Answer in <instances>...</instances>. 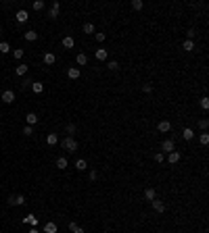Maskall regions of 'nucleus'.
I'll return each mask as SVG.
<instances>
[{
	"instance_id": "1",
	"label": "nucleus",
	"mask_w": 209,
	"mask_h": 233,
	"mask_svg": "<svg viewBox=\"0 0 209 233\" xmlns=\"http://www.w3.org/2000/svg\"><path fill=\"white\" fill-rule=\"evenodd\" d=\"M63 148H65L67 152H75L77 150V142L73 139V137H65V139H63Z\"/></svg>"
},
{
	"instance_id": "2",
	"label": "nucleus",
	"mask_w": 209,
	"mask_h": 233,
	"mask_svg": "<svg viewBox=\"0 0 209 233\" xmlns=\"http://www.w3.org/2000/svg\"><path fill=\"white\" fill-rule=\"evenodd\" d=\"M59 11H61V2L55 0V2H52V7H50V11H48V17H50V19H56V17H59Z\"/></svg>"
},
{
	"instance_id": "3",
	"label": "nucleus",
	"mask_w": 209,
	"mask_h": 233,
	"mask_svg": "<svg viewBox=\"0 0 209 233\" xmlns=\"http://www.w3.org/2000/svg\"><path fill=\"white\" fill-rule=\"evenodd\" d=\"M8 204H11V206H21V204H25V196H21V194H17V196H11V198H8Z\"/></svg>"
},
{
	"instance_id": "4",
	"label": "nucleus",
	"mask_w": 209,
	"mask_h": 233,
	"mask_svg": "<svg viewBox=\"0 0 209 233\" xmlns=\"http://www.w3.org/2000/svg\"><path fill=\"white\" fill-rule=\"evenodd\" d=\"M161 150L163 152H174L176 150V144H174V139H163V144H161Z\"/></svg>"
},
{
	"instance_id": "5",
	"label": "nucleus",
	"mask_w": 209,
	"mask_h": 233,
	"mask_svg": "<svg viewBox=\"0 0 209 233\" xmlns=\"http://www.w3.org/2000/svg\"><path fill=\"white\" fill-rule=\"evenodd\" d=\"M2 102H7V104H13L15 102V92H13V89L2 92Z\"/></svg>"
},
{
	"instance_id": "6",
	"label": "nucleus",
	"mask_w": 209,
	"mask_h": 233,
	"mask_svg": "<svg viewBox=\"0 0 209 233\" xmlns=\"http://www.w3.org/2000/svg\"><path fill=\"white\" fill-rule=\"evenodd\" d=\"M15 19L19 21V23H25V21L29 19V15H27V11H23V8H21V11H17V15H15Z\"/></svg>"
},
{
	"instance_id": "7",
	"label": "nucleus",
	"mask_w": 209,
	"mask_h": 233,
	"mask_svg": "<svg viewBox=\"0 0 209 233\" xmlns=\"http://www.w3.org/2000/svg\"><path fill=\"white\" fill-rule=\"evenodd\" d=\"M153 210H155V212H165V204H163L161 200L155 198L153 200Z\"/></svg>"
},
{
	"instance_id": "8",
	"label": "nucleus",
	"mask_w": 209,
	"mask_h": 233,
	"mask_svg": "<svg viewBox=\"0 0 209 233\" xmlns=\"http://www.w3.org/2000/svg\"><path fill=\"white\" fill-rule=\"evenodd\" d=\"M167 162L169 165H176V162H180V152H169V156H167Z\"/></svg>"
},
{
	"instance_id": "9",
	"label": "nucleus",
	"mask_w": 209,
	"mask_h": 233,
	"mask_svg": "<svg viewBox=\"0 0 209 233\" xmlns=\"http://www.w3.org/2000/svg\"><path fill=\"white\" fill-rule=\"evenodd\" d=\"M157 129H159L161 133H167V131L172 129V123H169V121H159V125H157Z\"/></svg>"
},
{
	"instance_id": "10",
	"label": "nucleus",
	"mask_w": 209,
	"mask_h": 233,
	"mask_svg": "<svg viewBox=\"0 0 209 233\" xmlns=\"http://www.w3.org/2000/svg\"><path fill=\"white\" fill-rule=\"evenodd\" d=\"M46 144L48 146H56L59 144V135H56V133H48V135H46Z\"/></svg>"
},
{
	"instance_id": "11",
	"label": "nucleus",
	"mask_w": 209,
	"mask_h": 233,
	"mask_svg": "<svg viewBox=\"0 0 209 233\" xmlns=\"http://www.w3.org/2000/svg\"><path fill=\"white\" fill-rule=\"evenodd\" d=\"M182 137H184V139H188V142H190V139H192V137H195V131L190 129V127H184V129H182Z\"/></svg>"
},
{
	"instance_id": "12",
	"label": "nucleus",
	"mask_w": 209,
	"mask_h": 233,
	"mask_svg": "<svg viewBox=\"0 0 209 233\" xmlns=\"http://www.w3.org/2000/svg\"><path fill=\"white\" fill-rule=\"evenodd\" d=\"M144 198H146V200H151V202H153V200L157 198V192H155L153 187H146V190H144Z\"/></svg>"
},
{
	"instance_id": "13",
	"label": "nucleus",
	"mask_w": 209,
	"mask_h": 233,
	"mask_svg": "<svg viewBox=\"0 0 209 233\" xmlns=\"http://www.w3.org/2000/svg\"><path fill=\"white\" fill-rule=\"evenodd\" d=\"M25 121H27V125L32 127V125H36V123H38V115H36V112H27Z\"/></svg>"
},
{
	"instance_id": "14",
	"label": "nucleus",
	"mask_w": 209,
	"mask_h": 233,
	"mask_svg": "<svg viewBox=\"0 0 209 233\" xmlns=\"http://www.w3.org/2000/svg\"><path fill=\"white\" fill-rule=\"evenodd\" d=\"M44 233H56V223H44Z\"/></svg>"
},
{
	"instance_id": "15",
	"label": "nucleus",
	"mask_w": 209,
	"mask_h": 233,
	"mask_svg": "<svg viewBox=\"0 0 209 233\" xmlns=\"http://www.w3.org/2000/svg\"><path fill=\"white\" fill-rule=\"evenodd\" d=\"M55 61H56V56L52 52H44V62L46 65H55Z\"/></svg>"
},
{
	"instance_id": "16",
	"label": "nucleus",
	"mask_w": 209,
	"mask_h": 233,
	"mask_svg": "<svg viewBox=\"0 0 209 233\" xmlns=\"http://www.w3.org/2000/svg\"><path fill=\"white\" fill-rule=\"evenodd\" d=\"M75 62H77V65H80V67H84V65L88 62V56L84 54V52H80V54L75 56Z\"/></svg>"
},
{
	"instance_id": "17",
	"label": "nucleus",
	"mask_w": 209,
	"mask_h": 233,
	"mask_svg": "<svg viewBox=\"0 0 209 233\" xmlns=\"http://www.w3.org/2000/svg\"><path fill=\"white\" fill-rule=\"evenodd\" d=\"M23 38H25V40H27V42H36V40H38V34L29 29V31H25V34H23Z\"/></svg>"
},
{
	"instance_id": "18",
	"label": "nucleus",
	"mask_w": 209,
	"mask_h": 233,
	"mask_svg": "<svg viewBox=\"0 0 209 233\" xmlns=\"http://www.w3.org/2000/svg\"><path fill=\"white\" fill-rule=\"evenodd\" d=\"M32 89H34L36 94H42V92H44V83L42 81H34L32 83Z\"/></svg>"
},
{
	"instance_id": "19",
	"label": "nucleus",
	"mask_w": 209,
	"mask_h": 233,
	"mask_svg": "<svg viewBox=\"0 0 209 233\" xmlns=\"http://www.w3.org/2000/svg\"><path fill=\"white\" fill-rule=\"evenodd\" d=\"M75 169L77 171H84V169H88V162H86L84 158H77L75 160Z\"/></svg>"
},
{
	"instance_id": "20",
	"label": "nucleus",
	"mask_w": 209,
	"mask_h": 233,
	"mask_svg": "<svg viewBox=\"0 0 209 233\" xmlns=\"http://www.w3.org/2000/svg\"><path fill=\"white\" fill-rule=\"evenodd\" d=\"M73 44H75V42H73L71 35H65V38H63V46H65V48H73Z\"/></svg>"
},
{
	"instance_id": "21",
	"label": "nucleus",
	"mask_w": 209,
	"mask_h": 233,
	"mask_svg": "<svg viewBox=\"0 0 209 233\" xmlns=\"http://www.w3.org/2000/svg\"><path fill=\"white\" fill-rule=\"evenodd\" d=\"M67 75H69V79H77V77H80V69H77V67H71L69 71H67Z\"/></svg>"
},
{
	"instance_id": "22",
	"label": "nucleus",
	"mask_w": 209,
	"mask_h": 233,
	"mask_svg": "<svg viewBox=\"0 0 209 233\" xmlns=\"http://www.w3.org/2000/svg\"><path fill=\"white\" fill-rule=\"evenodd\" d=\"M107 56H109V54H107V50H104V48H98L96 50V61H107Z\"/></svg>"
},
{
	"instance_id": "23",
	"label": "nucleus",
	"mask_w": 209,
	"mask_h": 233,
	"mask_svg": "<svg viewBox=\"0 0 209 233\" xmlns=\"http://www.w3.org/2000/svg\"><path fill=\"white\" fill-rule=\"evenodd\" d=\"M182 48L186 50V52H192V50H195V42H192V40H186L184 44H182Z\"/></svg>"
},
{
	"instance_id": "24",
	"label": "nucleus",
	"mask_w": 209,
	"mask_h": 233,
	"mask_svg": "<svg viewBox=\"0 0 209 233\" xmlns=\"http://www.w3.org/2000/svg\"><path fill=\"white\" fill-rule=\"evenodd\" d=\"M23 223H29V225H32V227H36V225H38V219H36L34 214H27V217L23 219Z\"/></svg>"
},
{
	"instance_id": "25",
	"label": "nucleus",
	"mask_w": 209,
	"mask_h": 233,
	"mask_svg": "<svg viewBox=\"0 0 209 233\" xmlns=\"http://www.w3.org/2000/svg\"><path fill=\"white\" fill-rule=\"evenodd\" d=\"M15 73H17V75H25V73H27V65H23V62H21L19 67L15 69Z\"/></svg>"
},
{
	"instance_id": "26",
	"label": "nucleus",
	"mask_w": 209,
	"mask_h": 233,
	"mask_svg": "<svg viewBox=\"0 0 209 233\" xmlns=\"http://www.w3.org/2000/svg\"><path fill=\"white\" fill-rule=\"evenodd\" d=\"M11 52V46H8V42H0V54H7Z\"/></svg>"
},
{
	"instance_id": "27",
	"label": "nucleus",
	"mask_w": 209,
	"mask_h": 233,
	"mask_svg": "<svg viewBox=\"0 0 209 233\" xmlns=\"http://www.w3.org/2000/svg\"><path fill=\"white\" fill-rule=\"evenodd\" d=\"M65 131H67V133H69V137H73V133H75V131H77L75 123H69V125H67V127H65Z\"/></svg>"
},
{
	"instance_id": "28",
	"label": "nucleus",
	"mask_w": 209,
	"mask_h": 233,
	"mask_svg": "<svg viewBox=\"0 0 209 233\" xmlns=\"http://www.w3.org/2000/svg\"><path fill=\"white\" fill-rule=\"evenodd\" d=\"M82 31H84V34H94V25H92V23H84Z\"/></svg>"
},
{
	"instance_id": "29",
	"label": "nucleus",
	"mask_w": 209,
	"mask_h": 233,
	"mask_svg": "<svg viewBox=\"0 0 209 233\" xmlns=\"http://www.w3.org/2000/svg\"><path fill=\"white\" fill-rule=\"evenodd\" d=\"M56 167H59V169H65V167H67V158H65V156L56 158Z\"/></svg>"
},
{
	"instance_id": "30",
	"label": "nucleus",
	"mask_w": 209,
	"mask_h": 233,
	"mask_svg": "<svg viewBox=\"0 0 209 233\" xmlns=\"http://www.w3.org/2000/svg\"><path fill=\"white\" fill-rule=\"evenodd\" d=\"M69 229L73 233H84V229H82V227H77V223H69Z\"/></svg>"
},
{
	"instance_id": "31",
	"label": "nucleus",
	"mask_w": 209,
	"mask_h": 233,
	"mask_svg": "<svg viewBox=\"0 0 209 233\" xmlns=\"http://www.w3.org/2000/svg\"><path fill=\"white\" fill-rule=\"evenodd\" d=\"M142 7H144V4H142V0H132V8H134V11H140Z\"/></svg>"
},
{
	"instance_id": "32",
	"label": "nucleus",
	"mask_w": 209,
	"mask_h": 233,
	"mask_svg": "<svg viewBox=\"0 0 209 233\" xmlns=\"http://www.w3.org/2000/svg\"><path fill=\"white\" fill-rule=\"evenodd\" d=\"M107 67L111 69V71H117V69H119V62H117V61H109V62H107Z\"/></svg>"
},
{
	"instance_id": "33",
	"label": "nucleus",
	"mask_w": 209,
	"mask_h": 233,
	"mask_svg": "<svg viewBox=\"0 0 209 233\" xmlns=\"http://www.w3.org/2000/svg\"><path fill=\"white\" fill-rule=\"evenodd\" d=\"M42 8H44V2H42V0H36L34 2V11H42Z\"/></svg>"
},
{
	"instance_id": "34",
	"label": "nucleus",
	"mask_w": 209,
	"mask_h": 233,
	"mask_svg": "<svg viewBox=\"0 0 209 233\" xmlns=\"http://www.w3.org/2000/svg\"><path fill=\"white\" fill-rule=\"evenodd\" d=\"M13 56H15V58H17V61H19V58H23V50H21V48L13 50Z\"/></svg>"
},
{
	"instance_id": "35",
	"label": "nucleus",
	"mask_w": 209,
	"mask_h": 233,
	"mask_svg": "<svg viewBox=\"0 0 209 233\" xmlns=\"http://www.w3.org/2000/svg\"><path fill=\"white\" fill-rule=\"evenodd\" d=\"M21 133H23V135H32V133H34V129H32V127H29V125H25V127H23V131H21Z\"/></svg>"
},
{
	"instance_id": "36",
	"label": "nucleus",
	"mask_w": 209,
	"mask_h": 233,
	"mask_svg": "<svg viewBox=\"0 0 209 233\" xmlns=\"http://www.w3.org/2000/svg\"><path fill=\"white\" fill-rule=\"evenodd\" d=\"M201 106H203L205 110L209 108V98H207V96H205V98H201Z\"/></svg>"
},
{
	"instance_id": "37",
	"label": "nucleus",
	"mask_w": 209,
	"mask_h": 233,
	"mask_svg": "<svg viewBox=\"0 0 209 233\" xmlns=\"http://www.w3.org/2000/svg\"><path fill=\"white\" fill-rule=\"evenodd\" d=\"M195 35H197L195 29H188V31H186V38H188V40H195Z\"/></svg>"
},
{
	"instance_id": "38",
	"label": "nucleus",
	"mask_w": 209,
	"mask_h": 233,
	"mask_svg": "<svg viewBox=\"0 0 209 233\" xmlns=\"http://www.w3.org/2000/svg\"><path fill=\"white\" fill-rule=\"evenodd\" d=\"M207 125H209L207 119H201V121H199V127H201V129H207Z\"/></svg>"
},
{
	"instance_id": "39",
	"label": "nucleus",
	"mask_w": 209,
	"mask_h": 233,
	"mask_svg": "<svg viewBox=\"0 0 209 233\" xmlns=\"http://www.w3.org/2000/svg\"><path fill=\"white\" fill-rule=\"evenodd\" d=\"M201 144H203V146L209 144V135H207V133H203V135H201Z\"/></svg>"
},
{
	"instance_id": "40",
	"label": "nucleus",
	"mask_w": 209,
	"mask_h": 233,
	"mask_svg": "<svg viewBox=\"0 0 209 233\" xmlns=\"http://www.w3.org/2000/svg\"><path fill=\"white\" fill-rule=\"evenodd\" d=\"M142 92H144V94H151V92H153V88H151V85H146V83H144V85H142Z\"/></svg>"
},
{
	"instance_id": "41",
	"label": "nucleus",
	"mask_w": 209,
	"mask_h": 233,
	"mask_svg": "<svg viewBox=\"0 0 209 233\" xmlns=\"http://www.w3.org/2000/svg\"><path fill=\"white\" fill-rule=\"evenodd\" d=\"M155 160H157V162H163V154H161V152L159 154H155Z\"/></svg>"
},
{
	"instance_id": "42",
	"label": "nucleus",
	"mask_w": 209,
	"mask_h": 233,
	"mask_svg": "<svg viewBox=\"0 0 209 233\" xmlns=\"http://www.w3.org/2000/svg\"><path fill=\"white\" fill-rule=\"evenodd\" d=\"M96 42H104V34H96Z\"/></svg>"
},
{
	"instance_id": "43",
	"label": "nucleus",
	"mask_w": 209,
	"mask_h": 233,
	"mask_svg": "<svg viewBox=\"0 0 209 233\" xmlns=\"http://www.w3.org/2000/svg\"><path fill=\"white\" fill-rule=\"evenodd\" d=\"M96 177H98V173L94 171V169H92V171H90V179H96Z\"/></svg>"
},
{
	"instance_id": "44",
	"label": "nucleus",
	"mask_w": 209,
	"mask_h": 233,
	"mask_svg": "<svg viewBox=\"0 0 209 233\" xmlns=\"http://www.w3.org/2000/svg\"><path fill=\"white\" fill-rule=\"evenodd\" d=\"M29 233H40V231H38V229H36V227H32V231H29Z\"/></svg>"
},
{
	"instance_id": "45",
	"label": "nucleus",
	"mask_w": 209,
	"mask_h": 233,
	"mask_svg": "<svg viewBox=\"0 0 209 233\" xmlns=\"http://www.w3.org/2000/svg\"><path fill=\"white\" fill-rule=\"evenodd\" d=\"M159 233H163V231H159Z\"/></svg>"
}]
</instances>
